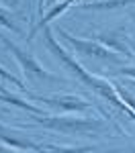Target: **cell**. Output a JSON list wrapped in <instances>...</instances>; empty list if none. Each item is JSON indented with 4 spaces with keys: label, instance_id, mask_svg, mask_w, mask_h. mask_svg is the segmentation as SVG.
<instances>
[{
    "label": "cell",
    "instance_id": "cell-1",
    "mask_svg": "<svg viewBox=\"0 0 135 153\" xmlns=\"http://www.w3.org/2000/svg\"><path fill=\"white\" fill-rule=\"evenodd\" d=\"M43 43H45V47L49 49V53H51L53 57L60 59V63L66 68V70L72 71V76L78 80V82H82L86 88H90L98 98H102L104 102H109V106L113 108V110H117V112H121L123 117L135 120V112L125 104L121 98H119V94H117L115 82H113V80H102V78H98V76H94V74H90V71L86 70L84 65L60 43V39L53 35V29H51L49 25L43 27Z\"/></svg>",
    "mask_w": 135,
    "mask_h": 153
},
{
    "label": "cell",
    "instance_id": "cell-2",
    "mask_svg": "<svg viewBox=\"0 0 135 153\" xmlns=\"http://www.w3.org/2000/svg\"><path fill=\"white\" fill-rule=\"evenodd\" d=\"M31 120L41 125L47 131H55L61 135H76V137H90V135H104L110 131V125L102 118H84V117H39L31 114Z\"/></svg>",
    "mask_w": 135,
    "mask_h": 153
},
{
    "label": "cell",
    "instance_id": "cell-3",
    "mask_svg": "<svg viewBox=\"0 0 135 153\" xmlns=\"http://www.w3.org/2000/svg\"><path fill=\"white\" fill-rule=\"evenodd\" d=\"M0 43L4 45V47L8 49V53H10L12 57H14V61L19 63V68H21V71H23L25 80L29 84H41V82H63L60 76H55V74H51V71H47L41 63H39V59L31 53V51H27V49H23L21 45H16L14 41H10L8 37H4L2 33H0Z\"/></svg>",
    "mask_w": 135,
    "mask_h": 153
},
{
    "label": "cell",
    "instance_id": "cell-4",
    "mask_svg": "<svg viewBox=\"0 0 135 153\" xmlns=\"http://www.w3.org/2000/svg\"><path fill=\"white\" fill-rule=\"evenodd\" d=\"M55 33H57V37H60L61 41H66V43L72 47V51L78 53V55H86V57H94V59H104V61H121V59L125 57L121 53L113 51L110 47L102 45L96 39L74 37V35H70L68 31H63V29H57Z\"/></svg>",
    "mask_w": 135,
    "mask_h": 153
},
{
    "label": "cell",
    "instance_id": "cell-5",
    "mask_svg": "<svg viewBox=\"0 0 135 153\" xmlns=\"http://www.w3.org/2000/svg\"><path fill=\"white\" fill-rule=\"evenodd\" d=\"M27 98L35 104H43L47 106L49 110L53 112H60V114H66V112H88L92 110V104L84 100L82 96H76V94H29L27 92Z\"/></svg>",
    "mask_w": 135,
    "mask_h": 153
},
{
    "label": "cell",
    "instance_id": "cell-6",
    "mask_svg": "<svg viewBox=\"0 0 135 153\" xmlns=\"http://www.w3.org/2000/svg\"><path fill=\"white\" fill-rule=\"evenodd\" d=\"M0 143L8 149H16V151H33V153H47L45 145H37V143L29 141L27 137H19L14 135L12 129L0 125Z\"/></svg>",
    "mask_w": 135,
    "mask_h": 153
},
{
    "label": "cell",
    "instance_id": "cell-7",
    "mask_svg": "<svg viewBox=\"0 0 135 153\" xmlns=\"http://www.w3.org/2000/svg\"><path fill=\"white\" fill-rule=\"evenodd\" d=\"M82 2H84V0H63V2H60V4L51 6L47 14H45V16H41V19H39V23L33 27V31H31L29 39H33V37H35V33H39V31H41L43 27H47L51 21H55V19H57L60 14H63V12L68 10V8H72V6H80Z\"/></svg>",
    "mask_w": 135,
    "mask_h": 153
},
{
    "label": "cell",
    "instance_id": "cell-8",
    "mask_svg": "<svg viewBox=\"0 0 135 153\" xmlns=\"http://www.w3.org/2000/svg\"><path fill=\"white\" fill-rule=\"evenodd\" d=\"M135 4V0H92V2H82V10H119L125 6Z\"/></svg>",
    "mask_w": 135,
    "mask_h": 153
},
{
    "label": "cell",
    "instance_id": "cell-9",
    "mask_svg": "<svg viewBox=\"0 0 135 153\" xmlns=\"http://www.w3.org/2000/svg\"><path fill=\"white\" fill-rule=\"evenodd\" d=\"M0 100L2 102H8V104H14V106H19V108H23V110H27V112H33V114H45L39 106H35V104H31V102H27V100H21L19 96H14V94H8L2 86H0Z\"/></svg>",
    "mask_w": 135,
    "mask_h": 153
},
{
    "label": "cell",
    "instance_id": "cell-10",
    "mask_svg": "<svg viewBox=\"0 0 135 153\" xmlns=\"http://www.w3.org/2000/svg\"><path fill=\"white\" fill-rule=\"evenodd\" d=\"M45 151L47 153H94L96 151V147L92 145V147H88V145H84V147H57V145H45Z\"/></svg>",
    "mask_w": 135,
    "mask_h": 153
},
{
    "label": "cell",
    "instance_id": "cell-11",
    "mask_svg": "<svg viewBox=\"0 0 135 153\" xmlns=\"http://www.w3.org/2000/svg\"><path fill=\"white\" fill-rule=\"evenodd\" d=\"M0 27L10 29V31H14V33L21 31V27L16 25V21H14V14H12L10 10H6V8H2V6H0Z\"/></svg>",
    "mask_w": 135,
    "mask_h": 153
},
{
    "label": "cell",
    "instance_id": "cell-12",
    "mask_svg": "<svg viewBox=\"0 0 135 153\" xmlns=\"http://www.w3.org/2000/svg\"><path fill=\"white\" fill-rule=\"evenodd\" d=\"M115 88H117V94H119V98H121L123 102H125V104H127V106H129V108L135 112V96L131 94L127 88H123L121 84H117V82H115Z\"/></svg>",
    "mask_w": 135,
    "mask_h": 153
},
{
    "label": "cell",
    "instance_id": "cell-13",
    "mask_svg": "<svg viewBox=\"0 0 135 153\" xmlns=\"http://www.w3.org/2000/svg\"><path fill=\"white\" fill-rule=\"evenodd\" d=\"M0 78H2V80H6V82H10L12 86H16L19 90H23V92H27V86H25V84L21 82V80H19L16 76H12L10 71H6L4 68H2V65H0Z\"/></svg>",
    "mask_w": 135,
    "mask_h": 153
},
{
    "label": "cell",
    "instance_id": "cell-14",
    "mask_svg": "<svg viewBox=\"0 0 135 153\" xmlns=\"http://www.w3.org/2000/svg\"><path fill=\"white\" fill-rule=\"evenodd\" d=\"M119 74L125 76V78H129V80H135V63L133 65H127V68H121Z\"/></svg>",
    "mask_w": 135,
    "mask_h": 153
},
{
    "label": "cell",
    "instance_id": "cell-15",
    "mask_svg": "<svg viewBox=\"0 0 135 153\" xmlns=\"http://www.w3.org/2000/svg\"><path fill=\"white\" fill-rule=\"evenodd\" d=\"M0 153H14V151H12V149H8V147H6V149H4V147H0Z\"/></svg>",
    "mask_w": 135,
    "mask_h": 153
},
{
    "label": "cell",
    "instance_id": "cell-16",
    "mask_svg": "<svg viewBox=\"0 0 135 153\" xmlns=\"http://www.w3.org/2000/svg\"><path fill=\"white\" fill-rule=\"evenodd\" d=\"M49 4H51V6H55V4H60V2H63V0H47Z\"/></svg>",
    "mask_w": 135,
    "mask_h": 153
},
{
    "label": "cell",
    "instance_id": "cell-17",
    "mask_svg": "<svg viewBox=\"0 0 135 153\" xmlns=\"http://www.w3.org/2000/svg\"><path fill=\"white\" fill-rule=\"evenodd\" d=\"M119 153H135V147H131V149H125V151H119Z\"/></svg>",
    "mask_w": 135,
    "mask_h": 153
},
{
    "label": "cell",
    "instance_id": "cell-18",
    "mask_svg": "<svg viewBox=\"0 0 135 153\" xmlns=\"http://www.w3.org/2000/svg\"><path fill=\"white\" fill-rule=\"evenodd\" d=\"M129 47H131V49H135V43H133V41H129Z\"/></svg>",
    "mask_w": 135,
    "mask_h": 153
},
{
    "label": "cell",
    "instance_id": "cell-19",
    "mask_svg": "<svg viewBox=\"0 0 135 153\" xmlns=\"http://www.w3.org/2000/svg\"><path fill=\"white\" fill-rule=\"evenodd\" d=\"M129 84H131V86H133V88H135V80H129Z\"/></svg>",
    "mask_w": 135,
    "mask_h": 153
}]
</instances>
